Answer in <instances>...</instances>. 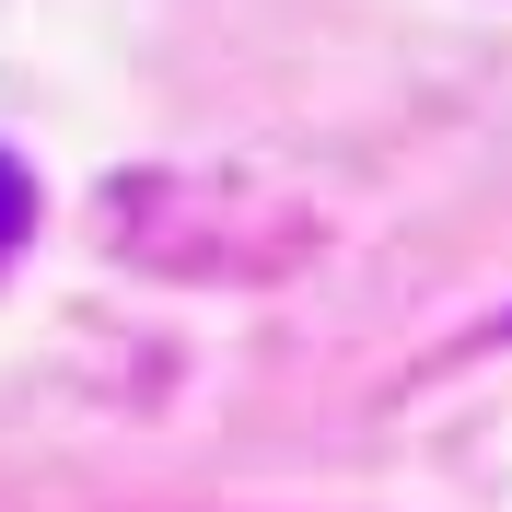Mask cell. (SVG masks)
<instances>
[{"label":"cell","instance_id":"1","mask_svg":"<svg viewBox=\"0 0 512 512\" xmlns=\"http://www.w3.org/2000/svg\"><path fill=\"white\" fill-rule=\"evenodd\" d=\"M24 222H35V187H24V163L0 152V256L24 245Z\"/></svg>","mask_w":512,"mask_h":512}]
</instances>
